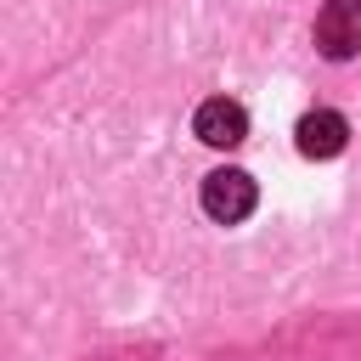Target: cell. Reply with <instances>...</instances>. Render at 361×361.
Here are the masks:
<instances>
[{
	"mask_svg": "<svg viewBox=\"0 0 361 361\" xmlns=\"http://www.w3.org/2000/svg\"><path fill=\"white\" fill-rule=\"evenodd\" d=\"M203 214L220 220V226H237L254 214V180L243 169H214L203 175Z\"/></svg>",
	"mask_w": 361,
	"mask_h": 361,
	"instance_id": "6da1fadb",
	"label": "cell"
},
{
	"mask_svg": "<svg viewBox=\"0 0 361 361\" xmlns=\"http://www.w3.org/2000/svg\"><path fill=\"white\" fill-rule=\"evenodd\" d=\"M316 45H322V56L350 62V56L361 51V11H355L350 0H327V6L316 11Z\"/></svg>",
	"mask_w": 361,
	"mask_h": 361,
	"instance_id": "7a4b0ae2",
	"label": "cell"
},
{
	"mask_svg": "<svg viewBox=\"0 0 361 361\" xmlns=\"http://www.w3.org/2000/svg\"><path fill=\"white\" fill-rule=\"evenodd\" d=\"M293 141H299V152H305V158H338V152H344V141H350V124H344V113L316 107V113H305V118H299Z\"/></svg>",
	"mask_w": 361,
	"mask_h": 361,
	"instance_id": "3957f363",
	"label": "cell"
},
{
	"mask_svg": "<svg viewBox=\"0 0 361 361\" xmlns=\"http://www.w3.org/2000/svg\"><path fill=\"white\" fill-rule=\"evenodd\" d=\"M192 130H197V141H209V147H237V141L248 135V113H243L237 102H226V96H209V102L197 107Z\"/></svg>",
	"mask_w": 361,
	"mask_h": 361,
	"instance_id": "277c9868",
	"label": "cell"
},
{
	"mask_svg": "<svg viewBox=\"0 0 361 361\" xmlns=\"http://www.w3.org/2000/svg\"><path fill=\"white\" fill-rule=\"evenodd\" d=\"M350 6H355V11H361V0H350Z\"/></svg>",
	"mask_w": 361,
	"mask_h": 361,
	"instance_id": "5b68a950",
	"label": "cell"
}]
</instances>
